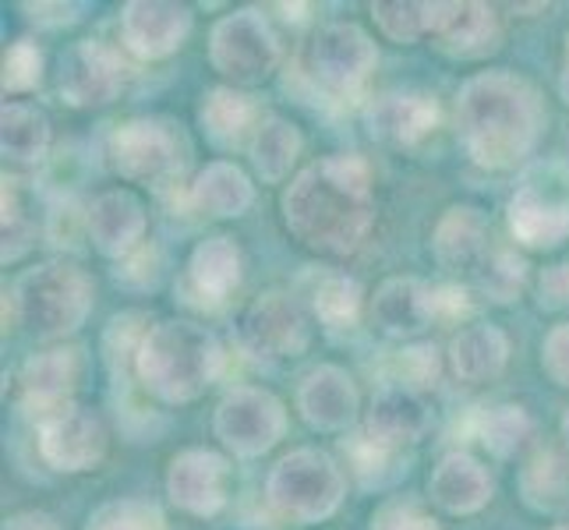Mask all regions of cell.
<instances>
[{
    "label": "cell",
    "mask_w": 569,
    "mask_h": 530,
    "mask_svg": "<svg viewBox=\"0 0 569 530\" xmlns=\"http://www.w3.org/2000/svg\"><path fill=\"white\" fill-rule=\"evenodd\" d=\"M280 209L293 241L332 259L355 254L376 223L368 160L358 152H332L308 163L283 191Z\"/></svg>",
    "instance_id": "cell-1"
},
{
    "label": "cell",
    "mask_w": 569,
    "mask_h": 530,
    "mask_svg": "<svg viewBox=\"0 0 569 530\" xmlns=\"http://www.w3.org/2000/svg\"><path fill=\"white\" fill-rule=\"evenodd\" d=\"M541 96L517 71L470 74L457 92V131L467 156L485 170H513L541 134Z\"/></svg>",
    "instance_id": "cell-2"
},
{
    "label": "cell",
    "mask_w": 569,
    "mask_h": 530,
    "mask_svg": "<svg viewBox=\"0 0 569 530\" xmlns=\"http://www.w3.org/2000/svg\"><path fill=\"white\" fill-rule=\"evenodd\" d=\"M223 368L227 350L216 340V332L188 319H163L149 326L131 361L142 389L167 407H184L206 397L220 382Z\"/></svg>",
    "instance_id": "cell-3"
},
{
    "label": "cell",
    "mask_w": 569,
    "mask_h": 530,
    "mask_svg": "<svg viewBox=\"0 0 569 530\" xmlns=\"http://www.w3.org/2000/svg\"><path fill=\"white\" fill-rule=\"evenodd\" d=\"M4 304H11L14 319L36 340L61 343L89 322L96 304V283L74 262L64 259L39 262L14 280Z\"/></svg>",
    "instance_id": "cell-4"
},
{
    "label": "cell",
    "mask_w": 569,
    "mask_h": 530,
    "mask_svg": "<svg viewBox=\"0 0 569 530\" xmlns=\"http://www.w3.org/2000/svg\"><path fill=\"white\" fill-rule=\"evenodd\" d=\"M347 496L343 467L322 449H290L266 478V502L287 523H326Z\"/></svg>",
    "instance_id": "cell-5"
},
{
    "label": "cell",
    "mask_w": 569,
    "mask_h": 530,
    "mask_svg": "<svg viewBox=\"0 0 569 530\" xmlns=\"http://www.w3.org/2000/svg\"><path fill=\"white\" fill-rule=\"evenodd\" d=\"M280 36L259 8H238L209 29V64L233 89L262 86L280 68Z\"/></svg>",
    "instance_id": "cell-6"
},
{
    "label": "cell",
    "mask_w": 569,
    "mask_h": 530,
    "mask_svg": "<svg viewBox=\"0 0 569 530\" xmlns=\"http://www.w3.org/2000/svg\"><path fill=\"white\" fill-rule=\"evenodd\" d=\"M110 167L128 184L167 191L173 181H181L184 142L163 117H131L110 134Z\"/></svg>",
    "instance_id": "cell-7"
},
{
    "label": "cell",
    "mask_w": 569,
    "mask_h": 530,
    "mask_svg": "<svg viewBox=\"0 0 569 530\" xmlns=\"http://www.w3.org/2000/svg\"><path fill=\"white\" fill-rule=\"evenodd\" d=\"M379 64L376 39H371L355 22H329L308 39L305 50V71L316 82L319 92L332 100H350L358 96L371 71Z\"/></svg>",
    "instance_id": "cell-8"
},
{
    "label": "cell",
    "mask_w": 569,
    "mask_h": 530,
    "mask_svg": "<svg viewBox=\"0 0 569 530\" xmlns=\"http://www.w3.org/2000/svg\"><path fill=\"white\" fill-rule=\"evenodd\" d=\"M212 431L227 453L259 460L287 436V407L262 386H233L212 410Z\"/></svg>",
    "instance_id": "cell-9"
},
{
    "label": "cell",
    "mask_w": 569,
    "mask_h": 530,
    "mask_svg": "<svg viewBox=\"0 0 569 530\" xmlns=\"http://www.w3.org/2000/svg\"><path fill=\"white\" fill-rule=\"evenodd\" d=\"M110 431L103 418L86 403H64L36 418V449L50 470L61 474H86L107 457Z\"/></svg>",
    "instance_id": "cell-10"
},
{
    "label": "cell",
    "mask_w": 569,
    "mask_h": 530,
    "mask_svg": "<svg viewBox=\"0 0 569 530\" xmlns=\"http://www.w3.org/2000/svg\"><path fill=\"white\" fill-rule=\"evenodd\" d=\"M238 340L259 361L301 358L311 343V319L293 293L266 290L241 311Z\"/></svg>",
    "instance_id": "cell-11"
},
{
    "label": "cell",
    "mask_w": 569,
    "mask_h": 530,
    "mask_svg": "<svg viewBox=\"0 0 569 530\" xmlns=\"http://www.w3.org/2000/svg\"><path fill=\"white\" fill-rule=\"evenodd\" d=\"M128 64L121 53L107 47L103 39H78L61 57V71H57V89L68 107H107L124 89Z\"/></svg>",
    "instance_id": "cell-12"
},
{
    "label": "cell",
    "mask_w": 569,
    "mask_h": 530,
    "mask_svg": "<svg viewBox=\"0 0 569 530\" xmlns=\"http://www.w3.org/2000/svg\"><path fill=\"white\" fill-rule=\"evenodd\" d=\"M167 496L194 520L223 513L230 499V460L202 446L181 449L167 467Z\"/></svg>",
    "instance_id": "cell-13"
},
{
    "label": "cell",
    "mask_w": 569,
    "mask_h": 530,
    "mask_svg": "<svg viewBox=\"0 0 569 530\" xmlns=\"http://www.w3.org/2000/svg\"><path fill=\"white\" fill-rule=\"evenodd\" d=\"M194 14L188 4L170 0H128L121 8V43L134 61H167L191 36Z\"/></svg>",
    "instance_id": "cell-14"
},
{
    "label": "cell",
    "mask_w": 569,
    "mask_h": 530,
    "mask_svg": "<svg viewBox=\"0 0 569 530\" xmlns=\"http://www.w3.org/2000/svg\"><path fill=\"white\" fill-rule=\"evenodd\" d=\"M509 230L527 251H552L569 238V191L556 181L527 177L509 199Z\"/></svg>",
    "instance_id": "cell-15"
},
{
    "label": "cell",
    "mask_w": 569,
    "mask_h": 530,
    "mask_svg": "<svg viewBox=\"0 0 569 530\" xmlns=\"http://www.w3.org/2000/svg\"><path fill=\"white\" fill-rule=\"evenodd\" d=\"M149 212L128 188H107L86 206V233L92 248L110 262H128L146 244Z\"/></svg>",
    "instance_id": "cell-16"
},
{
    "label": "cell",
    "mask_w": 569,
    "mask_h": 530,
    "mask_svg": "<svg viewBox=\"0 0 569 530\" xmlns=\"http://www.w3.org/2000/svg\"><path fill=\"white\" fill-rule=\"evenodd\" d=\"M368 319L389 340H415L439 319V290L418 277H389L371 293Z\"/></svg>",
    "instance_id": "cell-17"
},
{
    "label": "cell",
    "mask_w": 569,
    "mask_h": 530,
    "mask_svg": "<svg viewBox=\"0 0 569 530\" xmlns=\"http://www.w3.org/2000/svg\"><path fill=\"white\" fill-rule=\"evenodd\" d=\"M298 414L308 428L326 431V436L350 431L361 414L358 382L340 364L311 368L298 386Z\"/></svg>",
    "instance_id": "cell-18"
},
{
    "label": "cell",
    "mask_w": 569,
    "mask_h": 530,
    "mask_svg": "<svg viewBox=\"0 0 569 530\" xmlns=\"http://www.w3.org/2000/svg\"><path fill=\"white\" fill-rule=\"evenodd\" d=\"M499 11L478 0H460V4H431V29L428 39L439 53L453 61H475L488 50L499 47Z\"/></svg>",
    "instance_id": "cell-19"
},
{
    "label": "cell",
    "mask_w": 569,
    "mask_h": 530,
    "mask_svg": "<svg viewBox=\"0 0 569 530\" xmlns=\"http://www.w3.org/2000/svg\"><path fill=\"white\" fill-rule=\"evenodd\" d=\"M431 428V407L418 389L403 382H386L376 389L368 410H365V436L386 449L415 446L428 436Z\"/></svg>",
    "instance_id": "cell-20"
},
{
    "label": "cell",
    "mask_w": 569,
    "mask_h": 530,
    "mask_svg": "<svg viewBox=\"0 0 569 530\" xmlns=\"http://www.w3.org/2000/svg\"><path fill=\"white\" fill-rule=\"evenodd\" d=\"M492 248V230L478 206H449L431 230V254H436L439 269L467 280L478 277Z\"/></svg>",
    "instance_id": "cell-21"
},
{
    "label": "cell",
    "mask_w": 569,
    "mask_h": 530,
    "mask_svg": "<svg viewBox=\"0 0 569 530\" xmlns=\"http://www.w3.org/2000/svg\"><path fill=\"white\" fill-rule=\"evenodd\" d=\"M82 382V350L78 347H50L39 350L18 371L22 403L32 418L74 403V389Z\"/></svg>",
    "instance_id": "cell-22"
},
{
    "label": "cell",
    "mask_w": 569,
    "mask_h": 530,
    "mask_svg": "<svg viewBox=\"0 0 569 530\" xmlns=\"http://www.w3.org/2000/svg\"><path fill=\"white\" fill-rule=\"evenodd\" d=\"M439 124V103L428 92H386L365 110V128L376 142L410 149Z\"/></svg>",
    "instance_id": "cell-23"
},
{
    "label": "cell",
    "mask_w": 569,
    "mask_h": 530,
    "mask_svg": "<svg viewBox=\"0 0 569 530\" xmlns=\"http://www.w3.org/2000/svg\"><path fill=\"white\" fill-rule=\"evenodd\" d=\"M492 496L496 481L488 474V467L478 457L463 453V449H453L431 467L428 499L449 517H475L492 502Z\"/></svg>",
    "instance_id": "cell-24"
},
{
    "label": "cell",
    "mask_w": 569,
    "mask_h": 530,
    "mask_svg": "<svg viewBox=\"0 0 569 530\" xmlns=\"http://www.w3.org/2000/svg\"><path fill=\"white\" fill-rule=\"evenodd\" d=\"M446 364L457 382H496L509 364V337L496 322H470L446 347Z\"/></svg>",
    "instance_id": "cell-25"
},
{
    "label": "cell",
    "mask_w": 569,
    "mask_h": 530,
    "mask_svg": "<svg viewBox=\"0 0 569 530\" xmlns=\"http://www.w3.org/2000/svg\"><path fill=\"white\" fill-rule=\"evenodd\" d=\"M241 269L244 259L238 241L227 238V233H209L188 254L184 287L194 298H202V304H223L241 287Z\"/></svg>",
    "instance_id": "cell-26"
},
{
    "label": "cell",
    "mask_w": 569,
    "mask_h": 530,
    "mask_svg": "<svg viewBox=\"0 0 569 530\" xmlns=\"http://www.w3.org/2000/svg\"><path fill=\"white\" fill-rule=\"evenodd\" d=\"M199 124L202 134L212 149H248L254 131L262 124V113L259 103L251 100L244 89H233V86H216L202 96V107H199Z\"/></svg>",
    "instance_id": "cell-27"
},
{
    "label": "cell",
    "mask_w": 569,
    "mask_h": 530,
    "mask_svg": "<svg viewBox=\"0 0 569 530\" xmlns=\"http://www.w3.org/2000/svg\"><path fill=\"white\" fill-rule=\"evenodd\" d=\"M188 202L194 212L212 216V220H238L254 206V184L238 163L212 160L188 184Z\"/></svg>",
    "instance_id": "cell-28"
},
{
    "label": "cell",
    "mask_w": 569,
    "mask_h": 530,
    "mask_svg": "<svg viewBox=\"0 0 569 530\" xmlns=\"http://www.w3.org/2000/svg\"><path fill=\"white\" fill-rule=\"evenodd\" d=\"M50 117L32 103H4L0 110V156L11 170H32L50 156Z\"/></svg>",
    "instance_id": "cell-29"
},
{
    "label": "cell",
    "mask_w": 569,
    "mask_h": 530,
    "mask_svg": "<svg viewBox=\"0 0 569 530\" xmlns=\"http://www.w3.org/2000/svg\"><path fill=\"white\" fill-rule=\"evenodd\" d=\"M301 149H305V139L298 124L287 121L280 113H266L248 146V160H251V170L259 173L266 184H283L293 163H298Z\"/></svg>",
    "instance_id": "cell-30"
},
{
    "label": "cell",
    "mask_w": 569,
    "mask_h": 530,
    "mask_svg": "<svg viewBox=\"0 0 569 530\" xmlns=\"http://www.w3.org/2000/svg\"><path fill=\"white\" fill-rule=\"evenodd\" d=\"M365 290L355 277H347L340 269H322L316 280L308 283V308L329 332L350 329L361 316Z\"/></svg>",
    "instance_id": "cell-31"
},
{
    "label": "cell",
    "mask_w": 569,
    "mask_h": 530,
    "mask_svg": "<svg viewBox=\"0 0 569 530\" xmlns=\"http://www.w3.org/2000/svg\"><path fill=\"white\" fill-rule=\"evenodd\" d=\"M520 499L538 513H559L569 506V453L538 449L520 470Z\"/></svg>",
    "instance_id": "cell-32"
},
{
    "label": "cell",
    "mask_w": 569,
    "mask_h": 530,
    "mask_svg": "<svg viewBox=\"0 0 569 530\" xmlns=\"http://www.w3.org/2000/svg\"><path fill=\"white\" fill-rule=\"evenodd\" d=\"M475 431L488 453L509 460L527 439H531V414H527L520 403H499L485 410Z\"/></svg>",
    "instance_id": "cell-33"
},
{
    "label": "cell",
    "mask_w": 569,
    "mask_h": 530,
    "mask_svg": "<svg viewBox=\"0 0 569 530\" xmlns=\"http://www.w3.org/2000/svg\"><path fill=\"white\" fill-rule=\"evenodd\" d=\"M523 280H527L523 254H517L513 248H492V254H488L485 266L478 269V277L470 283L481 290V298L496 304H509L523 290Z\"/></svg>",
    "instance_id": "cell-34"
},
{
    "label": "cell",
    "mask_w": 569,
    "mask_h": 530,
    "mask_svg": "<svg viewBox=\"0 0 569 530\" xmlns=\"http://www.w3.org/2000/svg\"><path fill=\"white\" fill-rule=\"evenodd\" d=\"M371 18H376L379 32L389 39V43L410 47L428 36L431 4H415V0H379V4H371Z\"/></svg>",
    "instance_id": "cell-35"
},
{
    "label": "cell",
    "mask_w": 569,
    "mask_h": 530,
    "mask_svg": "<svg viewBox=\"0 0 569 530\" xmlns=\"http://www.w3.org/2000/svg\"><path fill=\"white\" fill-rule=\"evenodd\" d=\"M86 530H167L160 506L146 499H113L103 502L86 520Z\"/></svg>",
    "instance_id": "cell-36"
},
{
    "label": "cell",
    "mask_w": 569,
    "mask_h": 530,
    "mask_svg": "<svg viewBox=\"0 0 569 530\" xmlns=\"http://www.w3.org/2000/svg\"><path fill=\"white\" fill-rule=\"evenodd\" d=\"M343 449H347V463L358 474L361 484L371 488V484H386L392 478H400V474H392V470H400V467H392V463H397V457H400L397 449H386L379 442H371L368 436H358V439L343 442Z\"/></svg>",
    "instance_id": "cell-37"
},
{
    "label": "cell",
    "mask_w": 569,
    "mask_h": 530,
    "mask_svg": "<svg viewBox=\"0 0 569 530\" xmlns=\"http://www.w3.org/2000/svg\"><path fill=\"white\" fill-rule=\"evenodd\" d=\"M4 96H26L43 82V50L32 39H14L4 50Z\"/></svg>",
    "instance_id": "cell-38"
},
{
    "label": "cell",
    "mask_w": 569,
    "mask_h": 530,
    "mask_svg": "<svg viewBox=\"0 0 569 530\" xmlns=\"http://www.w3.org/2000/svg\"><path fill=\"white\" fill-rule=\"evenodd\" d=\"M439 371H442V353H439L436 343H410V347L400 350L397 379H392V382H403V386L421 392L425 386H436Z\"/></svg>",
    "instance_id": "cell-39"
},
{
    "label": "cell",
    "mask_w": 569,
    "mask_h": 530,
    "mask_svg": "<svg viewBox=\"0 0 569 530\" xmlns=\"http://www.w3.org/2000/svg\"><path fill=\"white\" fill-rule=\"evenodd\" d=\"M32 238V227L26 220V209H22V194H18L14 181L4 177V266L22 259L26 248Z\"/></svg>",
    "instance_id": "cell-40"
},
{
    "label": "cell",
    "mask_w": 569,
    "mask_h": 530,
    "mask_svg": "<svg viewBox=\"0 0 569 530\" xmlns=\"http://www.w3.org/2000/svg\"><path fill=\"white\" fill-rule=\"evenodd\" d=\"M541 368L556 386L569 389V322L548 329V337L541 340Z\"/></svg>",
    "instance_id": "cell-41"
},
{
    "label": "cell",
    "mask_w": 569,
    "mask_h": 530,
    "mask_svg": "<svg viewBox=\"0 0 569 530\" xmlns=\"http://www.w3.org/2000/svg\"><path fill=\"white\" fill-rule=\"evenodd\" d=\"M538 304L545 311H569V259L552 262L538 277Z\"/></svg>",
    "instance_id": "cell-42"
},
{
    "label": "cell",
    "mask_w": 569,
    "mask_h": 530,
    "mask_svg": "<svg viewBox=\"0 0 569 530\" xmlns=\"http://www.w3.org/2000/svg\"><path fill=\"white\" fill-rule=\"evenodd\" d=\"M22 11L39 29H64L82 18V4H22Z\"/></svg>",
    "instance_id": "cell-43"
},
{
    "label": "cell",
    "mask_w": 569,
    "mask_h": 530,
    "mask_svg": "<svg viewBox=\"0 0 569 530\" xmlns=\"http://www.w3.org/2000/svg\"><path fill=\"white\" fill-rule=\"evenodd\" d=\"M4 530H64L57 523V517L43 513V509H22V513H11L4 520Z\"/></svg>",
    "instance_id": "cell-44"
},
{
    "label": "cell",
    "mask_w": 569,
    "mask_h": 530,
    "mask_svg": "<svg viewBox=\"0 0 569 530\" xmlns=\"http://www.w3.org/2000/svg\"><path fill=\"white\" fill-rule=\"evenodd\" d=\"M386 530H442V527L425 513H400L397 520L386 523Z\"/></svg>",
    "instance_id": "cell-45"
},
{
    "label": "cell",
    "mask_w": 569,
    "mask_h": 530,
    "mask_svg": "<svg viewBox=\"0 0 569 530\" xmlns=\"http://www.w3.org/2000/svg\"><path fill=\"white\" fill-rule=\"evenodd\" d=\"M559 96H562V103L569 107V36H566V64H562V74H559Z\"/></svg>",
    "instance_id": "cell-46"
},
{
    "label": "cell",
    "mask_w": 569,
    "mask_h": 530,
    "mask_svg": "<svg viewBox=\"0 0 569 530\" xmlns=\"http://www.w3.org/2000/svg\"><path fill=\"white\" fill-rule=\"evenodd\" d=\"M559 431H562V446H566V453H569V410L562 414V424H559Z\"/></svg>",
    "instance_id": "cell-47"
},
{
    "label": "cell",
    "mask_w": 569,
    "mask_h": 530,
    "mask_svg": "<svg viewBox=\"0 0 569 530\" xmlns=\"http://www.w3.org/2000/svg\"><path fill=\"white\" fill-rule=\"evenodd\" d=\"M548 530H569V523H559V527H548Z\"/></svg>",
    "instance_id": "cell-48"
}]
</instances>
